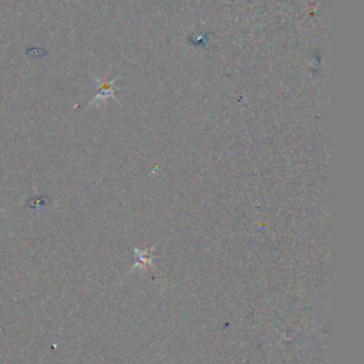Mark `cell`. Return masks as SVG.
I'll return each mask as SVG.
<instances>
[{
	"mask_svg": "<svg viewBox=\"0 0 364 364\" xmlns=\"http://www.w3.org/2000/svg\"><path fill=\"white\" fill-rule=\"evenodd\" d=\"M100 84V92L98 95L92 100V102L95 101H105L107 98H114V80H109V81H98Z\"/></svg>",
	"mask_w": 364,
	"mask_h": 364,
	"instance_id": "cell-1",
	"label": "cell"
}]
</instances>
